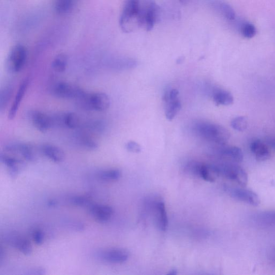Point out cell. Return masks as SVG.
Returning a JSON list of instances; mask_svg holds the SVG:
<instances>
[{"label":"cell","instance_id":"1","mask_svg":"<svg viewBox=\"0 0 275 275\" xmlns=\"http://www.w3.org/2000/svg\"><path fill=\"white\" fill-rule=\"evenodd\" d=\"M209 167L216 176H222L242 186L248 183V175L237 163L224 161L210 165Z\"/></svg>","mask_w":275,"mask_h":275},{"label":"cell","instance_id":"2","mask_svg":"<svg viewBox=\"0 0 275 275\" xmlns=\"http://www.w3.org/2000/svg\"><path fill=\"white\" fill-rule=\"evenodd\" d=\"M197 133L203 139L219 145H225L230 133L225 127L215 124L202 122L196 126Z\"/></svg>","mask_w":275,"mask_h":275},{"label":"cell","instance_id":"3","mask_svg":"<svg viewBox=\"0 0 275 275\" xmlns=\"http://www.w3.org/2000/svg\"><path fill=\"white\" fill-rule=\"evenodd\" d=\"M140 0H126L120 20L122 30L129 32L139 25Z\"/></svg>","mask_w":275,"mask_h":275},{"label":"cell","instance_id":"4","mask_svg":"<svg viewBox=\"0 0 275 275\" xmlns=\"http://www.w3.org/2000/svg\"><path fill=\"white\" fill-rule=\"evenodd\" d=\"M159 8L154 0H143L141 3L139 25L147 31H151L158 20Z\"/></svg>","mask_w":275,"mask_h":275},{"label":"cell","instance_id":"5","mask_svg":"<svg viewBox=\"0 0 275 275\" xmlns=\"http://www.w3.org/2000/svg\"><path fill=\"white\" fill-rule=\"evenodd\" d=\"M27 56V50L23 45L14 46L8 54L7 61L8 70L13 73L20 72L25 65Z\"/></svg>","mask_w":275,"mask_h":275},{"label":"cell","instance_id":"6","mask_svg":"<svg viewBox=\"0 0 275 275\" xmlns=\"http://www.w3.org/2000/svg\"><path fill=\"white\" fill-rule=\"evenodd\" d=\"M5 152L20 155L25 160L29 162L35 161L38 158V153L34 146L30 144L12 142L5 146Z\"/></svg>","mask_w":275,"mask_h":275},{"label":"cell","instance_id":"7","mask_svg":"<svg viewBox=\"0 0 275 275\" xmlns=\"http://www.w3.org/2000/svg\"><path fill=\"white\" fill-rule=\"evenodd\" d=\"M179 96V91L176 89L168 90L164 94L165 115L169 121H172L181 111L182 106Z\"/></svg>","mask_w":275,"mask_h":275},{"label":"cell","instance_id":"8","mask_svg":"<svg viewBox=\"0 0 275 275\" xmlns=\"http://www.w3.org/2000/svg\"><path fill=\"white\" fill-rule=\"evenodd\" d=\"M225 190L233 198L254 207L261 203L259 196L255 192L246 189L225 186Z\"/></svg>","mask_w":275,"mask_h":275},{"label":"cell","instance_id":"9","mask_svg":"<svg viewBox=\"0 0 275 275\" xmlns=\"http://www.w3.org/2000/svg\"><path fill=\"white\" fill-rule=\"evenodd\" d=\"M53 92L55 96L61 98L75 99L78 100L86 92L82 88L68 82H60L54 86Z\"/></svg>","mask_w":275,"mask_h":275},{"label":"cell","instance_id":"10","mask_svg":"<svg viewBox=\"0 0 275 275\" xmlns=\"http://www.w3.org/2000/svg\"><path fill=\"white\" fill-rule=\"evenodd\" d=\"M4 239L5 242L14 248L25 255H30L32 252V246L26 237L17 232L7 234Z\"/></svg>","mask_w":275,"mask_h":275},{"label":"cell","instance_id":"11","mask_svg":"<svg viewBox=\"0 0 275 275\" xmlns=\"http://www.w3.org/2000/svg\"><path fill=\"white\" fill-rule=\"evenodd\" d=\"M29 116L33 125L41 132L48 131L53 125L52 118L41 111H32Z\"/></svg>","mask_w":275,"mask_h":275},{"label":"cell","instance_id":"12","mask_svg":"<svg viewBox=\"0 0 275 275\" xmlns=\"http://www.w3.org/2000/svg\"><path fill=\"white\" fill-rule=\"evenodd\" d=\"M110 106H111V99L107 94L97 92L89 94V110L104 112L107 111Z\"/></svg>","mask_w":275,"mask_h":275},{"label":"cell","instance_id":"13","mask_svg":"<svg viewBox=\"0 0 275 275\" xmlns=\"http://www.w3.org/2000/svg\"><path fill=\"white\" fill-rule=\"evenodd\" d=\"M0 160L8 168L9 174L13 179L18 176L25 166V162L23 160L6 152L1 153Z\"/></svg>","mask_w":275,"mask_h":275},{"label":"cell","instance_id":"14","mask_svg":"<svg viewBox=\"0 0 275 275\" xmlns=\"http://www.w3.org/2000/svg\"><path fill=\"white\" fill-rule=\"evenodd\" d=\"M100 258L108 263H122L129 259V253L126 250L122 249H110L100 253Z\"/></svg>","mask_w":275,"mask_h":275},{"label":"cell","instance_id":"15","mask_svg":"<svg viewBox=\"0 0 275 275\" xmlns=\"http://www.w3.org/2000/svg\"><path fill=\"white\" fill-rule=\"evenodd\" d=\"M88 208L90 214L99 223L108 222L114 213L113 208L107 205L91 204Z\"/></svg>","mask_w":275,"mask_h":275},{"label":"cell","instance_id":"16","mask_svg":"<svg viewBox=\"0 0 275 275\" xmlns=\"http://www.w3.org/2000/svg\"><path fill=\"white\" fill-rule=\"evenodd\" d=\"M29 84V78H25L22 82L18 88L17 92L15 95L13 102L9 110L8 114V119L9 120H13L16 116L17 113L19 109L24 96L26 92L27 88Z\"/></svg>","mask_w":275,"mask_h":275},{"label":"cell","instance_id":"17","mask_svg":"<svg viewBox=\"0 0 275 275\" xmlns=\"http://www.w3.org/2000/svg\"><path fill=\"white\" fill-rule=\"evenodd\" d=\"M219 154L225 161L229 162L240 163L244 159L242 150L236 146L225 147L219 151Z\"/></svg>","mask_w":275,"mask_h":275},{"label":"cell","instance_id":"18","mask_svg":"<svg viewBox=\"0 0 275 275\" xmlns=\"http://www.w3.org/2000/svg\"><path fill=\"white\" fill-rule=\"evenodd\" d=\"M211 5L215 10L221 15L228 21L233 22L235 20L236 14L233 8L227 3L221 0H213Z\"/></svg>","mask_w":275,"mask_h":275},{"label":"cell","instance_id":"19","mask_svg":"<svg viewBox=\"0 0 275 275\" xmlns=\"http://www.w3.org/2000/svg\"><path fill=\"white\" fill-rule=\"evenodd\" d=\"M41 152L51 161L56 163L62 162L65 159V153L57 146L45 144L41 146Z\"/></svg>","mask_w":275,"mask_h":275},{"label":"cell","instance_id":"20","mask_svg":"<svg viewBox=\"0 0 275 275\" xmlns=\"http://www.w3.org/2000/svg\"><path fill=\"white\" fill-rule=\"evenodd\" d=\"M53 124L57 123L65 126L71 129H76L80 126V121L78 116L74 113H67L52 118Z\"/></svg>","mask_w":275,"mask_h":275},{"label":"cell","instance_id":"21","mask_svg":"<svg viewBox=\"0 0 275 275\" xmlns=\"http://www.w3.org/2000/svg\"><path fill=\"white\" fill-rule=\"evenodd\" d=\"M251 150L256 160L264 161L271 157L270 151L268 146L260 140L254 141L251 144Z\"/></svg>","mask_w":275,"mask_h":275},{"label":"cell","instance_id":"22","mask_svg":"<svg viewBox=\"0 0 275 275\" xmlns=\"http://www.w3.org/2000/svg\"><path fill=\"white\" fill-rule=\"evenodd\" d=\"M157 223L160 230L166 231L168 225V220L166 207L163 201L158 200L155 204Z\"/></svg>","mask_w":275,"mask_h":275},{"label":"cell","instance_id":"23","mask_svg":"<svg viewBox=\"0 0 275 275\" xmlns=\"http://www.w3.org/2000/svg\"><path fill=\"white\" fill-rule=\"evenodd\" d=\"M213 98L217 106H229L233 104V95L228 91L217 89L214 91Z\"/></svg>","mask_w":275,"mask_h":275},{"label":"cell","instance_id":"24","mask_svg":"<svg viewBox=\"0 0 275 275\" xmlns=\"http://www.w3.org/2000/svg\"><path fill=\"white\" fill-rule=\"evenodd\" d=\"M254 221L263 226H275V211H267L256 215Z\"/></svg>","mask_w":275,"mask_h":275},{"label":"cell","instance_id":"25","mask_svg":"<svg viewBox=\"0 0 275 275\" xmlns=\"http://www.w3.org/2000/svg\"><path fill=\"white\" fill-rule=\"evenodd\" d=\"M77 0H54V9L59 15L69 13L74 8Z\"/></svg>","mask_w":275,"mask_h":275},{"label":"cell","instance_id":"26","mask_svg":"<svg viewBox=\"0 0 275 275\" xmlns=\"http://www.w3.org/2000/svg\"><path fill=\"white\" fill-rule=\"evenodd\" d=\"M76 140L78 145L86 150L93 151L98 148L96 141L87 133H83L78 135Z\"/></svg>","mask_w":275,"mask_h":275},{"label":"cell","instance_id":"27","mask_svg":"<svg viewBox=\"0 0 275 275\" xmlns=\"http://www.w3.org/2000/svg\"><path fill=\"white\" fill-rule=\"evenodd\" d=\"M13 89L11 85H6L0 91V112L4 113L12 98Z\"/></svg>","mask_w":275,"mask_h":275},{"label":"cell","instance_id":"28","mask_svg":"<svg viewBox=\"0 0 275 275\" xmlns=\"http://www.w3.org/2000/svg\"><path fill=\"white\" fill-rule=\"evenodd\" d=\"M136 65L137 62L135 59L126 58L114 60L112 67L117 70H126L134 68Z\"/></svg>","mask_w":275,"mask_h":275},{"label":"cell","instance_id":"29","mask_svg":"<svg viewBox=\"0 0 275 275\" xmlns=\"http://www.w3.org/2000/svg\"><path fill=\"white\" fill-rule=\"evenodd\" d=\"M68 57L65 54L60 53L54 58L52 62V67L54 71L63 73L66 70Z\"/></svg>","mask_w":275,"mask_h":275},{"label":"cell","instance_id":"30","mask_svg":"<svg viewBox=\"0 0 275 275\" xmlns=\"http://www.w3.org/2000/svg\"><path fill=\"white\" fill-rule=\"evenodd\" d=\"M238 29L244 38L251 39L257 33V29L254 24L249 22H244L239 24Z\"/></svg>","mask_w":275,"mask_h":275},{"label":"cell","instance_id":"31","mask_svg":"<svg viewBox=\"0 0 275 275\" xmlns=\"http://www.w3.org/2000/svg\"><path fill=\"white\" fill-rule=\"evenodd\" d=\"M121 171L116 169L100 171L98 174L99 179L105 181H117L121 177Z\"/></svg>","mask_w":275,"mask_h":275},{"label":"cell","instance_id":"32","mask_svg":"<svg viewBox=\"0 0 275 275\" xmlns=\"http://www.w3.org/2000/svg\"><path fill=\"white\" fill-rule=\"evenodd\" d=\"M231 125L234 130L238 131H244L248 126V121H247V119L245 117H237L233 119Z\"/></svg>","mask_w":275,"mask_h":275},{"label":"cell","instance_id":"33","mask_svg":"<svg viewBox=\"0 0 275 275\" xmlns=\"http://www.w3.org/2000/svg\"><path fill=\"white\" fill-rule=\"evenodd\" d=\"M70 203L77 207H89L91 203L89 197L85 196H75L71 197Z\"/></svg>","mask_w":275,"mask_h":275},{"label":"cell","instance_id":"34","mask_svg":"<svg viewBox=\"0 0 275 275\" xmlns=\"http://www.w3.org/2000/svg\"><path fill=\"white\" fill-rule=\"evenodd\" d=\"M33 240L37 245H42L44 240V233L40 229H36L32 233Z\"/></svg>","mask_w":275,"mask_h":275},{"label":"cell","instance_id":"35","mask_svg":"<svg viewBox=\"0 0 275 275\" xmlns=\"http://www.w3.org/2000/svg\"><path fill=\"white\" fill-rule=\"evenodd\" d=\"M126 149L128 151L135 153H139L142 151L140 145L133 141L128 142L126 144Z\"/></svg>","mask_w":275,"mask_h":275},{"label":"cell","instance_id":"36","mask_svg":"<svg viewBox=\"0 0 275 275\" xmlns=\"http://www.w3.org/2000/svg\"><path fill=\"white\" fill-rule=\"evenodd\" d=\"M46 273V270L42 268H35L30 270L29 274L32 275H43Z\"/></svg>","mask_w":275,"mask_h":275},{"label":"cell","instance_id":"37","mask_svg":"<svg viewBox=\"0 0 275 275\" xmlns=\"http://www.w3.org/2000/svg\"><path fill=\"white\" fill-rule=\"evenodd\" d=\"M177 274H178V271H177V270H176V269H173L170 270L168 273V274H170V275H176Z\"/></svg>","mask_w":275,"mask_h":275},{"label":"cell","instance_id":"38","mask_svg":"<svg viewBox=\"0 0 275 275\" xmlns=\"http://www.w3.org/2000/svg\"><path fill=\"white\" fill-rule=\"evenodd\" d=\"M269 144L271 145L273 148H275V140H270Z\"/></svg>","mask_w":275,"mask_h":275},{"label":"cell","instance_id":"39","mask_svg":"<svg viewBox=\"0 0 275 275\" xmlns=\"http://www.w3.org/2000/svg\"><path fill=\"white\" fill-rule=\"evenodd\" d=\"M56 204V202H54V201H50V202H49V205L50 206H54Z\"/></svg>","mask_w":275,"mask_h":275},{"label":"cell","instance_id":"40","mask_svg":"<svg viewBox=\"0 0 275 275\" xmlns=\"http://www.w3.org/2000/svg\"><path fill=\"white\" fill-rule=\"evenodd\" d=\"M181 2H185V1H186V0H180Z\"/></svg>","mask_w":275,"mask_h":275}]
</instances>
